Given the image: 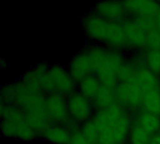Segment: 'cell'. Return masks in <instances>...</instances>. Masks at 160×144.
I'll return each instance as SVG.
<instances>
[{"label": "cell", "instance_id": "obj_18", "mask_svg": "<svg viewBox=\"0 0 160 144\" xmlns=\"http://www.w3.org/2000/svg\"><path fill=\"white\" fill-rule=\"evenodd\" d=\"M142 104L146 112L160 116V87L142 93Z\"/></svg>", "mask_w": 160, "mask_h": 144}, {"label": "cell", "instance_id": "obj_9", "mask_svg": "<svg viewBox=\"0 0 160 144\" xmlns=\"http://www.w3.org/2000/svg\"><path fill=\"white\" fill-rule=\"evenodd\" d=\"M116 98L130 106H137L142 103V91L136 82L119 83L115 90Z\"/></svg>", "mask_w": 160, "mask_h": 144}, {"label": "cell", "instance_id": "obj_27", "mask_svg": "<svg viewBox=\"0 0 160 144\" xmlns=\"http://www.w3.org/2000/svg\"><path fill=\"white\" fill-rule=\"evenodd\" d=\"M149 144H160V135H157L155 137H152Z\"/></svg>", "mask_w": 160, "mask_h": 144}, {"label": "cell", "instance_id": "obj_23", "mask_svg": "<svg viewBox=\"0 0 160 144\" xmlns=\"http://www.w3.org/2000/svg\"><path fill=\"white\" fill-rule=\"evenodd\" d=\"M84 136L87 138V140L92 144H99V139H100V135H99V131L96 126V123L94 121V119L88 120L82 128V131Z\"/></svg>", "mask_w": 160, "mask_h": 144}, {"label": "cell", "instance_id": "obj_21", "mask_svg": "<svg viewBox=\"0 0 160 144\" xmlns=\"http://www.w3.org/2000/svg\"><path fill=\"white\" fill-rule=\"evenodd\" d=\"M139 124L149 133H156L160 130V116L145 112L142 114Z\"/></svg>", "mask_w": 160, "mask_h": 144}, {"label": "cell", "instance_id": "obj_15", "mask_svg": "<svg viewBox=\"0 0 160 144\" xmlns=\"http://www.w3.org/2000/svg\"><path fill=\"white\" fill-rule=\"evenodd\" d=\"M136 82L142 89V93L159 88L158 76L154 74L147 67H141L138 68L136 75Z\"/></svg>", "mask_w": 160, "mask_h": 144}, {"label": "cell", "instance_id": "obj_1", "mask_svg": "<svg viewBox=\"0 0 160 144\" xmlns=\"http://www.w3.org/2000/svg\"><path fill=\"white\" fill-rule=\"evenodd\" d=\"M94 121L99 131V144H121L130 131L129 118L121 106L100 111Z\"/></svg>", "mask_w": 160, "mask_h": 144}, {"label": "cell", "instance_id": "obj_11", "mask_svg": "<svg viewBox=\"0 0 160 144\" xmlns=\"http://www.w3.org/2000/svg\"><path fill=\"white\" fill-rule=\"evenodd\" d=\"M122 25L125 30L128 45L134 48L147 46V34L134 21H126Z\"/></svg>", "mask_w": 160, "mask_h": 144}, {"label": "cell", "instance_id": "obj_25", "mask_svg": "<svg viewBox=\"0 0 160 144\" xmlns=\"http://www.w3.org/2000/svg\"><path fill=\"white\" fill-rule=\"evenodd\" d=\"M70 144H92L87 138L84 136V134L81 131H74L71 134V140Z\"/></svg>", "mask_w": 160, "mask_h": 144}, {"label": "cell", "instance_id": "obj_20", "mask_svg": "<svg viewBox=\"0 0 160 144\" xmlns=\"http://www.w3.org/2000/svg\"><path fill=\"white\" fill-rule=\"evenodd\" d=\"M152 134L144 129L140 124L132 127L129 131L130 144H148L152 139Z\"/></svg>", "mask_w": 160, "mask_h": 144}, {"label": "cell", "instance_id": "obj_5", "mask_svg": "<svg viewBox=\"0 0 160 144\" xmlns=\"http://www.w3.org/2000/svg\"><path fill=\"white\" fill-rule=\"evenodd\" d=\"M68 113L74 121L87 122L92 113L89 100L82 94H72L68 100Z\"/></svg>", "mask_w": 160, "mask_h": 144}, {"label": "cell", "instance_id": "obj_8", "mask_svg": "<svg viewBox=\"0 0 160 144\" xmlns=\"http://www.w3.org/2000/svg\"><path fill=\"white\" fill-rule=\"evenodd\" d=\"M82 24L88 37L95 40L105 42L109 21L105 20L98 14H92L83 20Z\"/></svg>", "mask_w": 160, "mask_h": 144}, {"label": "cell", "instance_id": "obj_3", "mask_svg": "<svg viewBox=\"0 0 160 144\" xmlns=\"http://www.w3.org/2000/svg\"><path fill=\"white\" fill-rule=\"evenodd\" d=\"M2 133L10 138L32 141L36 138V130L29 125L23 112L13 104H2Z\"/></svg>", "mask_w": 160, "mask_h": 144}, {"label": "cell", "instance_id": "obj_17", "mask_svg": "<svg viewBox=\"0 0 160 144\" xmlns=\"http://www.w3.org/2000/svg\"><path fill=\"white\" fill-rule=\"evenodd\" d=\"M102 84L95 75H91L80 83L81 94L88 100H95L101 90Z\"/></svg>", "mask_w": 160, "mask_h": 144}, {"label": "cell", "instance_id": "obj_7", "mask_svg": "<svg viewBox=\"0 0 160 144\" xmlns=\"http://www.w3.org/2000/svg\"><path fill=\"white\" fill-rule=\"evenodd\" d=\"M46 111L51 121L56 123H65L68 117V102L63 96L51 95L45 99Z\"/></svg>", "mask_w": 160, "mask_h": 144}, {"label": "cell", "instance_id": "obj_6", "mask_svg": "<svg viewBox=\"0 0 160 144\" xmlns=\"http://www.w3.org/2000/svg\"><path fill=\"white\" fill-rule=\"evenodd\" d=\"M68 72L74 82L80 83L91 76V73H93V65L89 53L87 52L79 53L70 62Z\"/></svg>", "mask_w": 160, "mask_h": 144}, {"label": "cell", "instance_id": "obj_16", "mask_svg": "<svg viewBox=\"0 0 160 144\" xmlns=\"http://www.w3.org/2000/svg\"><path fill=\"white\" fill-rule=\"evenodd\" d=\"M71 132L65 127H50L44 132V138L52 144H70Z\"/></svg>", "mask_w": 160, "mask_h": 144}, {"label": "cell", "instance_id": "obj_19", "mask_svg": "<svg viewBox=\"0 0 160 144\" xmlns=\"http://www.w3.org/2000/svg\"><path fill=\"white\" fill-rule=\"evenodd\" d=\"M116 100L117 98H116L115 91H113V89L111 87L102 85L99 94L95 99V103L98 106V108H99L101 111H105L116 105L115 104Z\"/></svg>", "mask_w": 160, "mask_h": 144}, {"label": "cell", "instance_id": "obj_13", "mask_svg": "<svg viewBox=\"0 0 160 144\" xmlns=\"http://www.w3.org/2000/svg\"><path fill=\"white\" fill-rule=\"evenodd\" d=\"M47 69L44 66H37L24 74L22 83L29 89L41 93L44 90V83L47 75Z\"/></svg>", "mask_w": 160, "mask_h": 144}, {"label": "cell", "instance_id": "obj_10", "mask_svg": "<svg viewBox=\"0 0 160 144\" xmlns=\"http://www.w3.org/2000/svg\"><path fill=\"white\" fill-rule=\"evenodd\" d=\"M126 12L134 18L156 17L160 8V5L155 1H128L125 2Z\"/></svg>", "mask_w": 160, "mask_h": 144}, {"label": "cell", "instance_id": "obj_28", "mask_svg": "<svg viewBox=\"0 0 160 144\" xmlns=\"http://www.w3.org/2000/svg\"><path fill=\"white\" fill-rule=\"evenodd\" d=\"M148 144H149V143H148Z\"/></svg>", "mask_w": 160, "mask_h": 144}, {"label": "cell", "instance_id": "obj_2", "mask_svg": "<svg viewBox=\"0 0 160 144\" xmlns=\"http://www.w3.org/2000/svg\"><path fill=\"white\" fill-rule=\"evenodd\" d=\"M91 57L93 73L103 86L113 88L118 81L117 74L124 65L121 55L115 52L95 47L87 52Z\"/></svg>", "mask_w": 160, "mask_h": 144}, {"label": "cell", "instance_id": "obj_4", "mask_svg": "<svg viewBox=\"0 0 160 144\" xmlns=\"http://www.w3.org/2000/svg\"><path fill=\"white\" fill-rule=\"evenodd\" d=\"M75 89V82L65 68L61 67H53L47 71L44 91L52 93V95H70Z\"/></svg>", "mask_w": 160, "mask_h": 144}, {"label": "cell", "instance_id": "obj_12", "mask_svg": "<svg viewBox=\"0 0 160 144\" xmlns=\"http://www.w3.org/2000/svg\"><path fill=\"white\" fill-rule=\"evenodd\" d=\"M97 14L110 22H118L126 12L125 2H101L96 6Z\"/></svg>", "mask_w": 160, "mask_h": 144}, {"label": "cell", "instance_id": "obj_14", "mask_svg": "<svg viewBox=\"0 0 160 144\" xmlns=\"http://www.w3.org/2000/svg\"><path fill=\"white\" fill-rule=\"evenodd\" d=\"M105 43L112 47L121 48L128 45L125 30L122 23L118 22H110L108 24V32Z\"/></svg>", "mask_w": 160, "mask_h": 144}, {"label": "cell", "instance_id": "obj_26", "mask_svg": "<svg viewBox=\"0 0 160 144\" xmlns=\"http://www.w3.org/2000/svg\"><path fill=\"white\" fill-rule=\"evenodd\" d=\"M155 19H156V22H157V30L158 31V33L160 34V8L158 12V14L156 15Z\"/></svg>", "mask_w": 160, "mask_h": 144}, {"label": "cell", "instance_id": "obj_22", "mask_svg": "<svg viewBox=\"0 0 160 144\" xmlns=\"http://www.w3.org/2000/svg\"><path fill=\"white\" fill-rule=\"evenodd\" d=\"M146 67L157 76L160 75V50L149 49L145 54Z\"/></svg>", "mask_w": 160, "mask_h": 144}, {"label": "cell", "instance_id": "obj_24", "mask_svg": "<svg viewBox=\"0 0 160 144\" xmlns=\"http://www.w3.org/2000/svg\"><path fill=\"white\" fill-rule=\"evenodd\" d=\"M147 37V47L149 49L160 50V34L158 30L148 33Z\"/></svg>", "mask_w": 160, "mask_h": 144}]
</instances>
